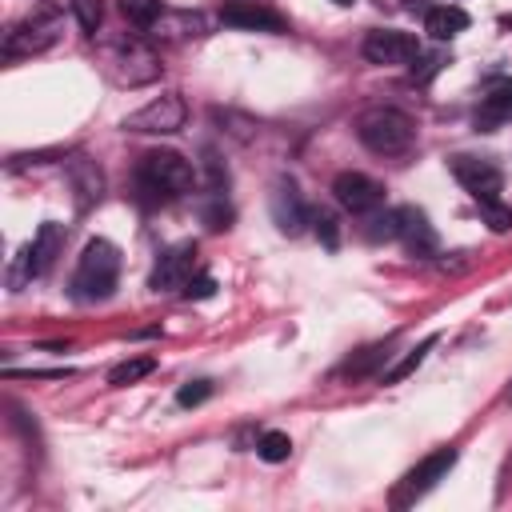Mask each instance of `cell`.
Returning a JSON list of instances; mask_svg holds the SVG:
<instances>
[{
  "label": "cell",
  "instance_id": "1",
  "mask_svg": "<svg viewBox=\"0 0 512 512\" xmlns=\"http://www.w3.org/2000/svg\"><path fill=\"white\" fill-rule=\"evenodd\" d=\"M356 136H360V144L368 148V152H376V156H400V152H408L412 148V140H416V124H412V116L408 112H400V108H368V112H360V120H356Z\"/></svg>",
  "mask_w": 512,
  "mask_h": 512
},
{
  "label": "cell",
  "instance_id": "2",
  "mask_svg": "<svg viewBox=\"0 0 512 512\" xmlns=\"http://www.w3.org/2000/svg\"><path fill=\"white\" fill-rule=\"evenodd\" d=\"M116 276H120V252H116V244L96 236L80 252V264H76V276H72V296L76 300H104V296H112Z\"/></svg>",
  "mask_w": 512,
  "mask_h": 512
},
{
  "label": "cell",
  "instance_id": "3",
  "mask_svg": "<svg viewBox=\"0 0 512 512\" xmlns=\"http://www.w3.org/2000/svg\"><path fill=\"white\" fill-rule=\"evenodd\" d=\"M140 188L152 192V196H180L196 184V168L192 160H184L180 152L172 148H156V152H144L140 156Z\"/></svg>",
  "mask_w": 512,
  "mask_h": 512
},
{
  "label": "cell",
  "instance_id": "4",
  "mask_svg": "<svg viewBox=\"0 0 512 512\" xmlns=\"http://www.w3.org/2000/svg\"><path fill=\"white\" fill-rule=\"evenodd\" d=\"M60 40V16L52 8H36L32 16H24L16 28H8L4 36V56L8 60H20V56H32V52H44Z\"/></svg>",
  "mask_w": 512,
  "mask_h": 512
},
{
  "label": "cell",
  "instance_id": "5",
  "mask_svg": "<svg viewBox=\"0 0 512 512\" xmlns=\"http://www.w3.org/2000/svg\"><path fill=\"white\" fill-rule=\"evenodd\" d=\"M188 120V104L180 92H164L156 100H148L144 108L124 116V132H144V136H168L176 128H184Z\"/></svg>",
  "mask_w": 512,
  "mask_h": 512
},
{
  "label": "cell",
  "instance_id": "6",
  "mask_svg": "<svg viewBox=\"0 0 512 512\" xmlns=\"http://www.w3.org/2000/svg\"><path fill=\"white\" fill-rule=\"evenodd\" d=\"M60 248H64V224L44 220V224L36 228L32 244L20 252V260H16V268H12V284L32 280V276H44V272L52 268V260L60 256Z\"/></svg>",
  "mask_w": 512,
  "mask_h": 512
},
{
  "label": "cell",
  "instance_id": "7",
  "mask_svg": "<svg viewBox=\"0 0 512 512\" xmlns=\"http://www.w3.org/2000/svg\"><path fill=\"white\" fill-rule=\"evenodd\" d=\"M452 464H456V448H436L432 456H424L412 472H404V480H400V488H396V504L404 508V504H412V500H420L424 492H432L448 472H452Z\"/></svg>",
  "mask_w": 512,
  "mask_h": 512
},
{
  "label": "cell",
  "instance_id": "8",
  "mask_svg": "<svg viewBox=\"0 0 512 512\" xmlns=\"http://www.w3.org/2000/svg\"><path fill=\"white\" fill-rule=\"evenodd\" d=\"M332 196L352 216H368V212L384 208V184L372 180V176H364V172H340L332 180Z\"/></svg>",
  "mask_w": 512,
  "mask_h": 512
},
{
  "label": "cell",
  "instance_id": "9",
  "mask_svg": "<svg viewBox=\"0 0 512 512\" xmlns=\"http://www.w3.org/2000/svg\"><path fill=\"white\" fill-rule=\"evenodd\" d=\"M448 168H452V176L472 192V200L476 204H484V200H496L500 196V188H504V176H500V168L492 164V160H484V156H452L448 160Z\"/></svg>",
  "mask_w": 512,
  "mask_h": 512
},
{
  "label": "cell",
  "instance_id": "10",
  "mask_svg": "<svg viewBox=\"0 0 512 512\" xmlns=\"http://www.w3.org/2000/svg\"><path fill=\"white\" fill-rule=\"evenodd\" d=\"M192 264H196V244H172L160 252L152 276H148V288L152 292H172V288H184L192 280Z\"/></svg>",
  "mask_w": 512,
  "mask_h": 512
},
{
  "label": "cell",
  "instance_id": "11",
  "mask_svg": "<svg viewBox=\"0 0 512 512\" xmlns=\"http://www.w3.org/2000/svg\"><path fill=\"white\" fill-rule=\"evenodd\" d=\"M364 56L372 64H408L420 56V40L412 32H396V28H376L364 36Z\"/></svg>",
  "mask_w": 512,
  "mask_h": 512
},
{
  "label": "cell",
  "instance_id": "12",
  "mask_svg": "<svg viewBox=\"0 0 512 512\" xmlns=\"http://www.w3.org/2000/svg\"><path fill=\"white\" fill-rule=\"evenodd\" d=\"M396 216H400V232H396V240L408 248V256H420V260H428V256H436V228L428 224V216L420 212V208H396Z\"/></svg>",
  "mask_w": 512,
  "mask_h": 512
},
{
  "label": "cell",
  "instance_id": "13",
  "mask_svg": "<svg viewBox=\"0 0 512 512\" xmlns=\"http://www.w3.org/2000/svg\"><path fill=\"white\" fill-rule=\"evenodd\" d=\"M220 20H224L228 28H248V32H284V20H280L272 8H264V4H248V0H232V4H224Z\"/></svg>",
  "mask_w": 512,
  "mask_h": 512
},
{
  "label": "cell",
  "instance_id": "14",
  "mask_svg": "<svg viewBox=\"0 0 512 512\" xmlns=\"http://www.w3.org/2000/svg\"><path fill=\"white\" fill-rule=\"evenodd\" d=\"M272 220H276V228L280 232H288V236H296L304 224H312V212L304 208V200L296 196V188L292 184H276V192H272Z\"/></svg>",
  "mask_w": 512,
  "mask_h": 512
},
{
  "label": "cell",
  "instance_id": "15",
  "mask_svg": "<svg viewBox=\"0 0 512 512\" xmlns=\"http://www.w3.org/2000/svg\"><path fill=\"white\" fill-rule=\"evenodd\" d=\"M68 180H72V192H76V204L80 208L96 204L100 192H104V176H100V168L88 156H72L68 160Z\"/></svg>",
  "mask_w": 512,
  "mask_h": 512
},
{
  "label": "cell",
  "instance_id": "16",
  "mask_svg": "<svg viewBox=\"0 0 512 512\" xmlns=\"http://www.w3.org/2000/svg\"><path fill=\"white\" fill-rule=\"evenodd\" d=\"M512 116V80H492L484 100H480V112H476V124L484 132H492V124L508 120Z\"/></svg>",
  "mask_w": 512,
  "mask_h": 512
},
{
  "label": "cell",
  "instance_id": "17",
  "mask_svg": "<svg viewBox=\"0 0 512 512\" xmlns=\"http://www.w3.org/2000/svg\"><path fill=\"white\" fill-rule=\"evenodd\" d=\"M464 28H468V12L456 8V4L428 8V16H424V32L436 36V40H452V36H460Z\"/></svg>",
  "mask_w": 512,
  "mask_h": 512
},
{
  "label": "cell",
  "instance_id": "18",
  "mask_svg": "<svg viewBox=\"0 0 512 512\" xmlns=\"http://www.w3.org/2000/svg\"><path fill=\"white\" fill-rule=\"evenodd\" d=\"M436 340H440V336H424V340H420V344H416V348H412V352H408L400 364H392V368L384 372V384H400V380H408V376H412V372L424 364V356L436 348Z\"/></svg>",
  "mask_w": 512,
  "mask_h": 512
},
{
  "label": "cell",
  "instance_id": "19",
  "mask_svg": "<svg viewBox=\"0 0 512 512\" xmlns=\"http://www.w3.org/2000/svg\"><path fill=\"white\" fill-rule=\"evenodd\" d=\"M396 232H400V216L396 212L376 208V212L364 216V236L368 240H396Z\"/></svg>",
  "mask_w": 512,
  "mask_h": 512
},
{
  "label": "cell",
  "instance_id": "20",
  "mask_svg": "<svg viewBox=\"0 0 512 512\" xmlns=\"http://www.w3.org/2000/svg\"><path fill=\"white\" fill-rule=\"evenodd\" d=\"M152 368H156V360H152V356H136V360H124V364H116V368L108 372V384H112V388L136 384V380H144Z\"/></svg>",
  "mask_w": 512,
  "mask_h": 512
},
{
  "label": "cell",
  "instance_id": "21",
  "mask_svg": "<svg viewBox=\"0 0 512 512\" xmlns=\"http://www.w3.org/2000/svg\"><path fill=\"white\" fill-rule=\"evenodd\" d=\"M120 12H124L136 28H152V24L164 16V4H160V0H120Z\"/></svg>",
  "mask_w": 512,
  "mask_h": 512
},
{
  "label": "cell",
  "instance_id": "22",
  "mask_svg": "<svg viewBox=\"0 0 512 512\" xmlns=\"http://www.w3.org/2000/svg\"><path fill=\"white\" fill-rule=\"evenodd\" d=\"M388 356H392V344H388V340H384V344H372V348H364L356 360L344 364V376H368V372H372L376 364H384Z\"/></svg>",
  "mask_w": 512,
  "mask_h": 512
},
{
  "label": "cell",
  "instance_id": "23",
  "mask_svg": "<svg viewBox=\"0 0 512 512\" xmlns=\"http://www.w3.org/2000/svg\"><path fill=\"white\" fill-rule=\"evenodd\" d=\"M256 456L268 460V464L288 460V456H292V440H288V432H264V436L256 440Z\"/></svg>",
  "mask_w": 512,
  "mask_h": 512
},
{
  "label": "cell",
  "instance_id": "24",
  "mask_svg": "<svg viewBox=\"0 0 512 512\" xmlns=\"http://www.w3.org/2000/svg\"><path fill=\"white\" fill-rule=\"evenodd\" d=\"M480 212H484V224L492 232H512V208H504L500 200H484Z\"/></svg>",
  "mask_w": 512,
  "mask_h": 512
},
{
  "label": "cell",
  "instance_id": "25",
  "mask_svg": "<svg viewBox=\"0 0 512 512\" xmlns=\"http://www.w3.org/2000/svg\"><path fill=\"white\" fill-rule=\"evenodd\" d=\"M72 12L80 20L84 32H96L100 28V16H104V0H72Z\"/></svg>",
  "mask_w": 512,
  "mask_h": 512
},
{
  "label": "cell",
  "instance_id": "26",
  "mask_svg": "<svg viewBox=\"0 0 512 512\" xmlns=\"http://www.w3.org/2000/svg\"><path fill=\"white\" fill-rule=\"evenodd\" d=\"M212 396V384L208 380H188L180 392H176V404L180 408H196V404H204Z\"/></svg>",
  "mask_w": 512,
  "mask_h": 512
},
{
  "label": "cell",
  "instance_id": "27",
  "mask_svg": "<svg viewBox=\"0 0 512 512\" xmlns=\"http://www.w3.org/2000/svg\"><path fill=\"white\" fill-rule=\"evenodd\" d=\"M312 224H316V236H320L328 248H336V216H332V212H312Z\"/></svg>",
  "mask_w": 512,
  "mask_h": 512
},
{
  "label": "cell",
  "instance_id": "28",
  "mask_svg": "<svg viewBox=\"0 0 512 512\" xmlns=\"http://www.w3.org/2000/svg\"><path fill=\"white\" fill-rule=\"evenodd\" d=\"M212 292H216V280H212V276H200V280H188V284H184V296H188V300H208Z\"/></svg>",
  "mask_w": 512,
  "mask_h": 512
},
{
  "label": "cell",
  "instance_id": "29",
  "mask_svg": "<svg viewBox=\"0 0 512 512\" xmlns=\"http://www.w3.org/2000/svg\"><path fill=\"white\" fill-rule=\"evenodd\" d=\"M204 220H208V228H228V220H232V208L220 200V204H212V208L204 212Z\"/></svg>",
  "mask_w": 512,
  "mask_h": 512
},
{
  "label": "cell",
  "instance_id": "30",
  "mask_svg": "<svg viewBox=\"0 0 512 512\" xmlns=\"http://www.w3.org/2000/svg\"><path fill=\"white\" fill-rule=\"evenodd\" d=\"M332 4H352V0H332Z\"/></svg>",
  "mask_w": 512,
  "mask_h": 512
},
{
  "label": "cell",
  "instance_id": "31",
  "mask_svg": "<svg viewBox=\"0 0 512 512\" xmlns=\"http://www.w3.org/2000/svg\"><path fill=\"white\" fill-rule=\"evenodd\" d=\"M508 24H512V20H508Z\"/></svg>",
  "mask_w": 512,
  "mask_h": 512
}]
</instances>
